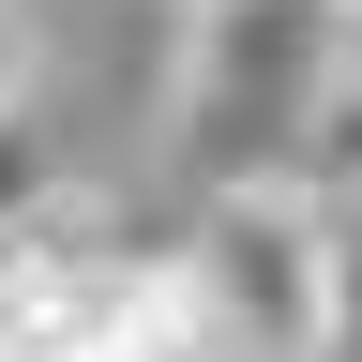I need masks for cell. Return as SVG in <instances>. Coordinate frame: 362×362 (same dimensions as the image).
<instances>
[{
	"label": "cell",
	"mask_w": 362,
	"mask_h": 362,
	"mask_svg": "<svg viewBox=\"0 0 362 362\" xmlns=\"http://www.w3.org/2000/svg\"><path fill=\"white\" fill-rule=\"evenodd\" d=\"M197 347H211V332H197V302H181L166 332H136V347H61V362H197Z\"/></svg>",
	"instance_id": "5b68a950"
},
{
	"label": "cell",
	"mask_w": 362,
	"mask_h": 362,
	"mask_svg": "<svg viewBox=\"0 0 362 362\" xmlns=\"http://www.w3.org/2000/svg\"><path fill=\"white\" fill-rule=\"evenodd\" d=\"M317 362H362V197L332 211V287H317Z\"/></svg>",
	"instance_id": "277c9868"
},
{
	"label": "cell",
	"mask_w": 362,
	"mask_h": 362,
	"mask_svg": "<svg viewBox=\"0 0 362 362\" xmlns=\"http://www.w3.org/2000/svg\"><path fill=\"white\" fill-rule=\"evenodd\" d=\"M0 362H16V317H0Z\"/></svg>",
	"instance_id": "ba28073f"
},
{
	"label": "cell",
	"mask_w": 362,
	"mask_h": 362,
	"mask_svg": "<svg viewBox=\"0 0 362 362\" xmlns=\"http://www.w3.org/2000/svg\"><path fill=\"white\" fill-rule=\"evenodd\" d=\"M45 197H61V136H45V106H30V90H0V242H16Z\"/></svg>",
	"instance_id": "3957f363"
},
{
	"label": "cell",
	"mask_w": 362,
	"mask_h": 362,
	"mask_svg": "<svg viewBox=\"0 0 362 362\" xmlns=\"http://www.w3.org/2000/svg\"><path fill=\"white\" fill-rule=\"evenodd\" d=\"M317 287H332V197H302V181H211L197 242H181L197 332L257 347V362H317Z\"/></svg>",
	"instance_id": "7a4b0ae2"
},
{
	"label": "cell",
	"mask_w": 362,
	"mask_h": 362,
	"mask_svg": "<svg viewBox=\"0 0 362 362\" xmlns=\"http://www.w3.org/2000/svg\"><path fill=\"white\" fill-rule=\"evenodd\" d=\"M347 76V0H197L181 16V166L197 181H287L317 90Z\"/></svg>",
	"instance_id": "6da1fadb"
},
{
	"label": "cell",
	"mask_w": 362,
	"mask_h": 362,
	"mask_svg": "<svg viewBox=\"0 0 362 362\" xmlns=\"http://www.w3.org/2000/svg\"><path fill=\"white\" fill-rule=\"evenodd\" d=\"M347 76H362V16H347Z\"/></svg>",
	"instance_id": "52a82bcc"
},
{
	"label": "cell",
	"mask_w": 362,
	"mask_h": 362,
	"mask_svg": "<svg viewBox=\"0 0 362 362\" xmlns=\"http://www.w3.org/2000/svg\"><path fill=\"white\" fill-rule=\"evenodd\" d=\"M0 90H30V61H16V0H0Z\"/></svg>",
	"instance_id": "8992f818"
}]
</instances>
